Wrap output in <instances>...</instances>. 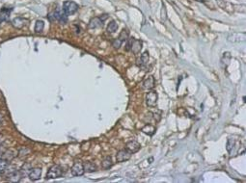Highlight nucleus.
I'll list each match as a JSON object with an SVG mask.
<instances>
[{
    "mask_svg": "<svg viewBox=\"0 0 246 183\" xmlns=\"http://www.w3.org/2000/svg\"><path fill=\"white\" fill-rule=\"evenodd\" d=\"M126 149H128L131 154L132 153H135L140 149V144L137 141L132 140V141H129L128 143H126Z\"/></svg>",
    "mask_w": 246,
    "mask_h": 183,
    "instance_id": "obj_9",
    "label": "nucleus"
},
{
    "mask_svg": "<svg viewBox=\"0 0 246 183\" xmlns=\"http://www.w3.org/2000/svg\"><path fill=\"white\" fill-rule=\"evenodd\" d=\"M245 40V33H233L228 37V41L233 42H239Z\"/></svg>",
    "mask_w": 246,
    "mask_h": 183,
    "instance_id": "obj_12",
    "label": "nucleus"
},
{
    "mask_svg": "<svg viewBox=\"0 0 246 183\" xmlns=\"http://www.w3.org/2000/svg\"><path fill=\"white\" fill-rule=\"evenodd\" d=\"M230 60H231V54L229 52H225L223 54V57H222V63H224L226 61V66H228Z\"/></svg>",
    "mask_w": 246,
    "mask_h": 183,
    "instance_id": "obj_24",
    "label": "nucleus"
},
{
    "mask_svg": "<svg viewBox=\"0 0 246 183\" xmlns=\"http://www.w3.org/2000/svg\"><path fill=\"white\" fill-rule=\"evenodd\" d=\"M27 22H28V20L26 19V18H23V17H15V18H14V19H13L12 24H13V26H14L15 28H17V29H22V28L24 27L26 24H27Z\"/></svg>",
    "mask_w": 246,
    "mask_h": 183,
    "instance_id": "obj_10",
    "label": "nucleus"
},
{
    "mask_svg": "<svg viewBox=\"0 0 246 183\" xmlns=\"http://www.w3.org/2000/svg\"><path fill=\"white\" fill-rule=\"evenodd\" d=\"M29 153H30V149H28V148H26V147H23L19 150L18 155H19V157L22 158V157H24V156H27Z\"/></svg>",
    "mask_w": 246,
    "mask_h": 183,
    "instance_id": "obj_25",
    "label": "nucleus"
},
{
    "mask_svg": "<svg viewBox=\"0 0 246 183\" xmlns=\"http://www.w3.org/2000/svg\"><path fill=\"white\" fill-rule=\"evenodd\" d=\"M0 148H1V143H0Z\"/></svg>",
    "mask_w": 246,
    "mask_h": 183,
    "instance_id": "obj_30",
    "label": "nucleus"
},
{
    "mask_svg": "<svg viewBox=\"0 0 246 183\" xmlns=\"http://www.w3.org/2000/svg\"><path fill=\"white\" fill-rule=\"evenodd\" d=\"M44 22L43 20H37L36 23H35V30L36 33H42L44 30Z\"/></svg>",
    "mask_w": 246,
    "mask_h": 183,
    "instance_id": "obj_21",
    "label": "nucleus"
},
{
    "mask_svg": "<svg viewBox=\"0 0 246 183\" xmlns=\"http://www.w3.org/2000/svg\"><path fill=\"white\" fill-rule=\"evenodd\" d=\"M78 5L73 1H65L63 4V11L67 15H75L78 10Z\"/></svg>",
    "mask_w": 246,
    "mask_h": 183,
    "instance_id": "obj_2",
    "label": "nucleus"
},
{
    "mask_svg": "<svg viewBox=\"0 0 246 183\" xmlns=\"http://www.w3.org/2000/svg\"><path fill=\"white\" fill-rule=\"evenodd\" d=\"M84 170L87 173H93L97 171V166L93 162H87L84 164Z\"/></svg>",
    "mask_w": 246,
    "mask_h": 183,
    "instance_id": "obj_19",
    "label": "nucleus"
},
{
    "mask_svg": "<svg viewBox=\"0 0 246 183\" xmlns=\"http://www.w3.org/2000/svg\"><path fill=\"white\" fill-rule=\"evenodd\" d=\"M155 86V80L153 76H149L143 81V87L146 90H153Z\"/></svg>",
    "mask_w": 246,
    "mask_h": 183,
    "instance_id": "obj_14",
    "label": "nucleus"
},
{
    "mask_svg": "<svg viewBox=\"0 0 246 183\" xmlns=\"http://www.w3.org/2000/svg\"><path fill=\"white\" fill-rule=\"evenodd\" d=\"M112 165H113V162H112V159H111L110 156L105 157L101 162V167H102V169H104V170H107V169L111 168Z\"/></svg>",
    "mask_w": 246,
    "mask_h": 183,
    "instance_id": "obj_18",
    "label": "nucleus"
},
{
    "mask_svg": "<svg viewBox=\"0 0 246 183\" xmlns=\"http://www.w3.org/2000/svg\"><path fill=\"white\" fill-rule=\"evenodd\" d=\"M31 169H32V168H31V165H30V164L26 163V164H24V165H23V167L22 168V170H20V171H22V173L23 174V176H25V174H26V173H29Z\"/></svg>",
    "mask_w": 246,
    "mask_h": 183,
    "instance_id": "obj_26",
    "label": "nucleus"
},
{
    "mask_svg": "<svg viewBox=\"0 0 246 183\" xmlns=\"http://www.w3.org/2000/svg\"><path fill=\"white\" fill-rule=\"evenodd\" d=\"M117 29H118V23L116 22L115 20L110 21L109 24L107 26V31L109 32V33H115V32L117 31Z\"/></svg>",
    "mask_w": 246,
    "mask_h": 183,
    "instance_id": "obj_22",
    "label": "nucleus"
},
{
    "mask_svg": "<svg viewBox=\"0 0 246 183\" xmlns=\"http://www.w3.org/2000/svg\"><path fill=\"white\" fill-rule=\"evenodd\" d=\"M24 176H23V174L22 173V171H17V170H15V171H12L11 173H9V174H8V181L10 182H19L20 180L22 179V177Z\"/></svg>",
    "mask_w": 246,
    "mask_h": 183,
    "instance_id": "obj_6",
    "label": "nucleus"
},
{
    "mask_svg": "<svg viewBox=\"0 0 246 183\" xmlns=\"http://www.w3.org/2000/svg\"><path fill=\"white\" fill-rule=\"evenodd\" d=\"M157 99H158L157 93L155 91H153V90H151L146 95L147 106H149V107H151V108L155 107V106L157 105Z\"/></svg>",
    "mask_w": 246,
    "mask_h": 183,
    "instance_id": "obj_3",
    "label": "nucleus"
},
{
    "mask_svg": "<svg viewBox=\"0 0 246 183\" xmlns=\"http://www.w3.org/2000/svg\"><path fill=\"white\" fill-rule=\"evenodd\" d=\"M149 59H150L149 52L145 51L141 56H140V58H138V59L136 60V65L138 66L139 68H144L145 66H147L148 62H149Z\"/></svg>",
    "mask_w": 246,
    "mask_h": 183,
    "instance_id": "obj_8",
    "label": "nucleus"
},
{
    "mask_svg": "<svg viewBox=\"0 0 246 183\" xmlns=\"http://www.w3.org/2000/svg\"><path fill=\"white\" fill-rule=\"evenodd\" d=\"M118 39L120 40L122 42H124L125 41H126V40L128 39V31L126 30V29H123V31L120 33V35H119Z\"/></svg>",
    "mask_w": 246,
    "mask_h": 183,
    "instance_id": "obj_23",
    "label": "nucleus"
},
{
    "mask_svg": "<svg viewBox=\"0 0 246 183\" xmlns=\"http://www.w3.org/2000/svg\"><path fill=\"white\" fill-rule=\"evenodd\" d=\"M131 157V153L128 151V149H121L119 150L116 154V160L117 162L121 163V162H125V161L129 160Z\"/></svg>",
    "mask_w": 246,
    "mask_h": 183,
    "instance_id": "obj_5",
    "label": "nucleus"
},
{
    "mask_svg": "<svg viewBox=\"0 0 246 183\" xmlns=\"http://www.w3.org/2000/svg\"><path fill=\"white\" fill-rule=\"evenodd\" d=\"M85 173V170H84V165L82 164L80 161L75 162L73 164V168H71V174L73 176H83Z\"/></svg>",
    "mask_w": 246,
    "mask_h": 183,
    "instance_id": "obj_4",
    "label": "nucleus"
},
{
    "mask_svg": "<svg viewBox=\"0 0 246 183\" xmlns=\"http://www.w3.org/2000/svg\"><path fill=\"white\" fill-rule=\"evenodd\" d=\"M122 44H123V42H122L120 40H119L118 38L115 40L114 42H113V46H114V48H116V49H119L121 47V46H122Z\"/></svg>",
    "mask_w": 246,
    "mask_h": 183,
    "instance_id": "obj_28",
    "label": "nucleus"
},
{
    "mask_svg": "<svg viewBox=\"0 0 246 183\" xmlns=\"http://www.w3.org/2000/svg\"><path fill=\"white\" fill-rule=\"evenodd\" d=\"M9 166V161L5 158H0V174H3Z\"/></svg>",
    "mask_w": 246,
    "mask_h": 183,
    "instance_id": "obj_20",
    "label": "nucleus"
},
{
    "mask_svg": "<svg viewBox=\"0 0 246 183\" xmlns=\"http://www.w3.org/2000/svg\"><path fill=\"white\" fill-rule=\"evenodd\" d=\"M13 8H3L1 11H0V23L4 22V21H7L10 17V14H11Z\"/></svg>",
    "mask_w": 246,
    "mask_h": 183,
    "instance_id": "obj_15",
    "label": "nucleus"
},
{
    "mask_svg": "<svg viewBox=\"0 0 246 183\" xmlns=\"http://www.w3.org/2000/svg\"><path fill=\"white\" fill-rule=\"evenodd\" d=\"M142 132L144 134L148 135V136H153L155 132V127L153 125V124H146L144 127L142 128Z\"/></svg>",
    "mask_w": 246,
    "mask_h": 183,
    "instance_id": "obj_17",
    "label": "nucleus"
},
{
    "mask_svg": "<svg viewBox=\"0 0 246 183\" xmlns=\"http://www.w3.org/2000/svg\"><path fill=\"white\" fill-rule=\"evenodd\" d=\"M54 17H55V19L58 20L59 22H61L62 24H65V23H67L68 21V15L65 14V12L63 10L61 9H58L56 11H54Z\"/></svg>",
    "mask_w": 246,
    "mask_h": 183,
    "instance_id": "obj_7",
    "label": "nucleus"
},
{
    "mask_svg": "<svg viewBox=\"0 0 246 183\" xmlns=\"http://www.w3.org/2000/svg\"><path fill=\"white\" fill-rule=\"evenodd\" d=\"M63 168L60 165H53L51 166L48 170L46 174V178L47 179H54V178H58V177L63 176Z\"/></svg>",
    "mask_w": 246,
    "mask_h": 183,
    "instance_id": "obj_1",
    "label": "nucleus"
},
{
    "mask_svg": "<svg viewBox=\"0 0 246 183\" xmlns=\"http://www.w3.org/2000/svg\"><path fill=\"white\" fill-rule=\"evenodd\" d=\"M104 26V20H101L100 17H94L90 20L89 22V28L91 29H96V28H100Z\"/></svg>",
    "mask_w": 246,
    "mask_h": 183,
    "instance_id": "obj_13",
    "label": "nucleus"
},
{
    "mask_svg": "<svg viewBox=\"0 0 246 183\" xmlns=\"http://www.w3.org/2000/svg\"><path fill=\"white\" fill-rule=\"evenodd\" d=\"M133 40H134V38H128V40H126V51H130Z\"/></svg>",
    "mask_w": 246,
    "mask_h": 183,
    "instance_id": "obj_27",
    "label": "nucleus"
},
{
    "mask_svg": "<svg viewBox=\"0 0 246 183\" xmlns=\"http://www.w3.org/2000/svg\"><path fill=\"white\" fill-rule=\"evenodd\" d=\"M42 176V169L41 168H34L31 169L30 172L28 173V176L32 181H36L38 180Z\"/></svg>",
    "mask_w": 246,
    "mask_h": 183,
    "instance_id": "obj_11",
    "label": "nucleus"
},
{
    "mask_svg": "<svg viewBox=\"0 0 246 183\" xmlns=\"http://www.w3.org/2000/svg\"><path fill=\"white\" fill-rule=\"evenodd\" d=\"M141 49H142V41L134 39L133 42H132L130 51L133 52L134 54H138V53L141 51Z\"/></svg>",
    "mask_w": 246,
    "mask_h": 183,
    "instance_id": "obj_16",
    "label": "nucleus"
},
{
    "mask_svg": "<svg viewBox=\"0 0 246 183\" xmlns=\"http://www.w3.org/2000/svg\"><path fill=\"white\" fill-rule=\"evenodd\" d=\"M47 17H48V19H49L50 21L56 20V19H55V17H54V13H50V14L47 15Z\"/></svg>",
    "mask_w": 246,
    "mask_h": 183,
    "instance_id": "obj_29",
    "label": "nucleus"
}]
</instances>
